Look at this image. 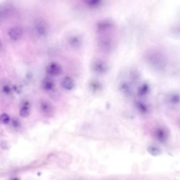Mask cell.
Returning <instances> with one entry per match:
<instances>
[{"instance_id":"obj_1","label":"cell","mask_w":180,"mask_h":180,"mask_svg":"<svg viewBox=\"0 0 180 180\" xmlns=\"http://www.w3.org/2000/svg\"><path fill=\"white\" fill-rule=\"evenodd\" d=\"M110 67L106 61L101 59H96L91 63V70L99 76H103L108 72Z\"/></svg>"},{"instance_id":"obj_2","label":"cell","mask_w":180,"mask_h":180,"mask_svg":"<svg viewBox=\"0 0 180 180\" xmlns=\"http://www.w3.org/2000/svg\"><path fill=\"white\" fill-rule=\"evenodd\" d=\"M40 108L43 114L47 117H52L54 113V108L51 103L47 100H42Z\"/></svg>"},{"instance_id":"obj_3","label":"cell","mask_w":180,"mask_h":180,"mask_svg":"<svg viewBox=\"0 0 180 180\" xmlns=\"http://www.w3.org/2000/svg\"><path fill=\"white\" fill-rule=\"evenodd\" d=\"M46 71L49 76H57L62 73L63 69L61 66L57 62H51L47 65Z\"/></svg>"},{"instance_id":"obj_4","label":"cell","mask_w":180,"mask_h":180,"mask_svg":"<svg viewBox=\"0 0 180 180\" xmlns=\"http://www.w3.org/2000/svg\"><path fill=\"white\" fill-rule=\"evenodd\" d=\"M8 35L12 41H18L22 37L23 29L18 26L12 27L8 30Z\"/></svg>"},{"instance_id":"obj_5","label":"cell","mask_w":180,"mask_h":180,"mask_svg":"<svg viewBox=\"0 0 180 180\" xmlns=\"http://www.w3.org/2000/svg\"><path fill=\"white\" fill-rule=\"evenodd\" d=\"M42 87L47 92L53 91L55 88V83L52 78L47 76L43 79L42 81Z\"/></svg>"},{"instance_id":"obj_6","label":"cell","mask_w":180,"mask_h":180,"mask_svg":"<svg viewBox=\"0 0 180 180\" xmlns=\"http://www.w3.org/2000/svg\"><path fill=\"white\" fill-rule=\"evenodd\" d=\"M61 84L62 88L68 91H71L73 90L76 86L74 81L69 76H65L62 80Z\"/></svg>"},{"instance_id":"obj_7","label":"cell","mask_w":180,"mask_h":180,"mask_svg":"<svg viewBox=\"0 0 180 180\" xmlns=\"http://www.w3.org/2000/svg\"><path fill=\"white\" fill-rule=\"evenodd\" d=\"M120 92L127 97H130L133 94V88L131 84L129 82L124 81L122 82L119 85Z\"/></svg>"},{"instance_id":"obj_8","label":"cell","mask_w":180,"mask_h":180,"mask_svg":"<svg viewBox=\"0 0 180 180\" xmlns=\"http://www.w3.org/2000/svg\"><path fill=\"white\" fill-rule=\"evenodd\" d=\"M31 113V105L29 101H25L23 103L20 110V115L21 117L26 118L29 117Z\"/></svg>"},{"instance_id":"obj_9","label":"cell","mask_w":180,"mask_h":180,"mask_svg":"<svg viewBox=\"0 0 180 180\" xmlns=\"http://www.w3.org/2000/svg\"><path fill=\"white\" fill-rule=\"evenodd\" d=\"M90 88L94 92H98L102 88V84L96 80H93L90 82Z\"/></svg>"},{"instance_id":"obj_10","label":"cell","mask_w":180,"mask_h":180,"mask_svg":"<svg viewBox=\"0 0 180 180\" xmlns=\"http://www.w3.org/2000/svg\"><path fill=\"white\" fill-rule=\"evenodd\" d=\"M148 152L152 156H159L161 154V151L158 147L150 146L147 149Z\"/></svg>"},{"instance_id":"obj_11","label":"cell","mask_w":180,"mask_h":180,"mask_svg":"<svg viewBox=\"0 0 180 180\" xmlns=\"http://www.w3.org/2000/svg\"><path fill=\"white\" fill-rule=\"evenodd\" d=\"M11 122L10 117L6 113L0 115V123L3 125H8Z\"/></svg>"},{"instance_id":"obj_12","label":"cell","mask_w":180,"mask_h":180,"mask_svg":"<svg viewBox=\"0 0 180 180\" xmlns=\"http://www.w3.org/2000/svg\"><path fill=\"white\" fill-rule=\"evenodd\" d=\"M5 6H0V22L3 21L8 14V9Z\"/></svg>"},{"instance_id":"obj_13","label":"cell","mask_w":180,"mask_h":180,"mask_svg":"<svg viewBox=\"0 0 180 180\" xmlns=\"http://www.w3.org/2000/svg\"><path fill=\"white\" fill-rule=\"evenodd\" d=\"M135 105L137 110L142 113H144L147 110L146 107L144 104L143 103L140 101H137L135 103Z\"/></svg>"},{"instance_id":"obj_14","label":"cell","mask_w":180,"mask_h":180,"mask_svg":"<svg viewBox=\"0 0 180 180\" xmlns=\"http://www.w3.org/2000/svg\"><path fill=\"white\" fill-rule=\"evenodd\" d=\"M148 90V88L146 84H143L138 89V94L140 96H144L146 94Z\"/></svg>"},{"instance_id":"obj_15","label":"cell","mask_w":180,"mask_h":180,"mask_svg":"<svg viewBox=\"0 0 180 180\" xmlns=\"http://www.w3.org/2000/svg\"><path fill=\"white\" fill-rule=\"evenodd\" d=\"M2 91L4 94L9 95L11 93V92L12 91V89L8 84H5L2 86Z\"/></svg>"},{"instance_id":"obj_16","label":"cell","mask_w":180,"mask_h":180,"mask_svg":"<svg viewBox=\"0 0 180 180\" xmlns=\"http://www.w3.org/2000/svg\"><path fill=\"white\" fill-rule=\"evenodd\" d=\"M11 125L14 129H18L21 127V123L20 121H19V120L17 118L12 119V120L11 121Z\"/></svg>"},{"instance_id":"obj_17","label":"cell","mask_w":180,"mask_h":180,"mask_svg":"<svg viewBox=\"0 0 180 180\" xmlns=\"http://www.w3.org/2000/svg\"><path fill=\"white\" fill-rule=\"evenodd\" d=\"M2 42L1 41V39H0V50L2 49Z\"/></svg>"},{"instance_id":"obj_18","label":"cell","mask_w":180,"mask_h":180,"mask_svg":"<svg viewBox=\"0 0 180 180\" xmlns=\"http://www.w3.org/2000/svg\"><path fill=\"white\" fill-rule=\"evenodd\" d=\"M20 180V179H19V178H13L12 180Z\"/></svg>"}]
</instances>
